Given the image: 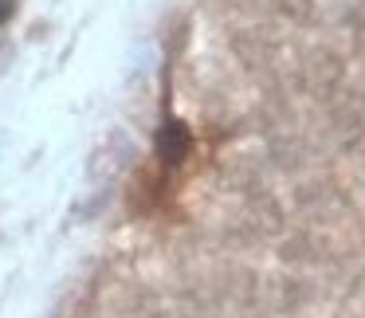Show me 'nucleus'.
Returning a JSON list of instances; mask_svg holds the SVG:
<instances>
[{
	"instance_id": "20e7f679",
	"label": "nucleus",
	"mask_w": 365,
	"mask_h": 318,
	"mask_svg": "<svg viewBox=\"0 0 365 318\" xmlns=\"http://www.w3.org/2000/svg\"><path fill=\"white\" fill-rule=\"evenodd\" d=\"M9 12H12V0H0V24L9 20Z\"/></svg>"
},
{
	"instance_id": "f03ea898",
	"label": "nucleus",
	"mask_w": 365,
	"mask_h": 318,
	"mask_svg": "<svg viewBox=\"0 0 365 318\" xmlns=\"http://www.w3.org/2000/svg\"><path fill=\"white\" fill-rule=\"evenodd\" d=\"M118 318H169L161 299L153 291H142V287H130V291L118 294Z\"/></svg>"
},
{
	"instance_id": "7ed1b4c3",
	"label": "nucleus",
	"mask_w": 365,
	"mask_h": 318,
	"mask_svg": "<svg viewBox=\"0 0 365 318\" xmlns=\"http://www.w3.org/2000/svg\"><path fill=\"white\" fill-rule=\"evenodd\" d=\"M271 4H275V12H283L291 20H302L310 12V0H271Z\"/></svg>"
},
{
	"instance_id": "f257e3e1",
	"label": "nucleus",
	"mask_w": 365,
	"mask_h": 318,
	"mask_svg": "<svg viewBox=\"0 0 365 318\" xmlns=\"http://www.w3.org/2000/svg\"><path fill=\"white\" fill-rule=\"evenodd\" d=\"M189 145H192V138H189V126L185 122H177V118H169L165 126L158 130V158H161V165H181L185 158H189Z\"/></svg>"
}]
</instances>
